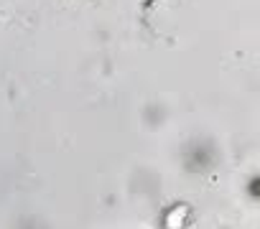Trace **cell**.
<instances>
[{"label": "cell", "mask_w": 260, "mask_h": 229, "mask_svg": "<svg viewBox=\"0 0 260 229\" xmlns=\"http://www.w3.org/2000/svg\"><path fill=\"white\" fill-rule=\"evenodd\" d=\"M191 221V206L186 204H171L164 211V229H189Z\"/></svg>", "instance_id": "1"}, {"label": "cell", "mask_w": 260, "mask_h": 229, "mask_svg": "<svg viewBox=\"0 0 260 229\" xmlns=\"http://www.w3.org/2000/svg\"><path fill=\"white\" fill-rule=\"evenodd\" d=\"M245 188H247V196H250V199H260V173L252 176V178L247 181Z\"/></svg>", "instance_id": "2"}]
</instances>
